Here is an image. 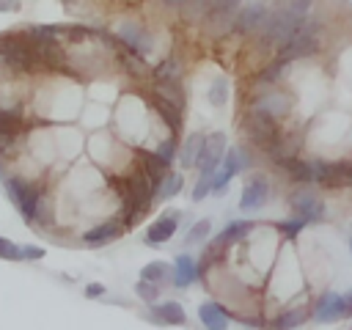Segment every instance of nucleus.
Here are the masks:
<instances>
[{
  "label": "nucleus",
  "instance_id": "nucleus-1",
  "mask_svg": "<svg viewBox=\"0 0 352 330\" xmlns=\"http://www.w3.org/2000/svg\"><path fill=\"white\" fill-rule=\"evenodd\" d=\"M0 60L14 72H33V69L44 66V58L28 33H3L0 36Z\"/></svg>",
  "mask_w": 352,
  "mask_h": 330
},
{
  "label": "nucleus",
  "instance_id": "nucleus-2",
  "mask_svg": "<svg viewBox=\"0 0 352 330\" xmlns=\"http://www.w3.org/2000/svg\"><path fill=\"white\" fill-rule=\"evenodd\" d=\"M308 16H297L289 6H286V0L283 3H278L270 14H267V19H264V25H261V44L264 47H280L294 30H300V25L305 22Z\"/></svg>",
  "mask_w": 352,
  "mask_h": 330
},
{
  "label": "nucleus",
  "instance_id": "nucleus-3",
  "mask_svg": "<svg viewBox=\"0 0 352 330\" xmlns=\"http://www.w3.org/2000/svg\"><path fill=\"white\" fill-rule=\"evenodd\" d=\"M319 22H314L311 16L300 25V30H294L280 47H278V58H286V60H300V58H308L319 50Z\"/></svg>",
  "mask_w": 352,
  "mask_h": 330
},
{
  "label": "nucleus",
  "instance_id": "nucleus-4",
  "mask_svg": "<svg viewBox=\"0 0 352 330\" xmlns=\"http://www.w3.org/2000/svg\"><path fill=\"white\" fill-rule=\"evenodd\" d=\"M126 190H129V192H126V220H124V223H126V226H135L138 217L148 212V206H151V201H154V187H151L148 176L140 170V173L129 176Z\"/></svg>",
  "mask_w": 352,
  "mask_h": 330
},
{
  "label": "nucleus",
  "instance_id": "nucleus-5",
  "mask_svg": "<svg viewBox=\"0 0 352 330\" xmlns=\"http://www.w3.org/2000/svg\"><path fill=\"white\" fill-rule=\"evenodd\" d=\"M3 182H6V192H8L11 204L22 212V217H25V220H36L38 204H41V190H38L36 184L19 179V176H6Z\"/></svg>",
  "mask_w": 352,
  "mask_h": 330
},
{
  "label": "nucleus",
  "instance_id": "nucleus-6",
  "mask_svg": "<svg viewBox=\"0 0 352 330\" xmlns=\"http://www.w3.org/2000/svg\"><path fill=\"white\" fill-rule=\"evenodd\" d=\"M245 132H248V138H250L258 148H264V151H267V148L275 143V138L280 135L278 121L270 118V116H264V113H256V110H248V116H245Z\"/></svg>",
  "mask_w": 352,
  "mask_h": 330
},
{
  "label": "nucleus",
  "instance_id": "nucleus-7",
  "mask_svg": "<svg viewBox=\"0 0 352 330\" xmlns=\"http://www.w3.org/2000/svg\"><path fill=\"white\" fill-rule=\"evenodd\" d=\"M242 8V0H217L209 11H206V25L214 36L226 33V30H234V19H236V11Z\"/></svg>",
  "mask_w": 352,
  "mask_h": 330
},
{
  "label": "nucleus",
  "instance_id": "nucleus-8",
  "mask_svg": "<svg viewBox=\"0 0 352 330\" xmlns=\"http://www.w3.org/2000/svg\"><path fill=\"white\" fill-rule=\"evenodd\" d=\"M250 110L264 113V116H270V118L278 121V118H283V116L292 110V99H289L283 91H278V88H267V91H261V94L253 99Z\"/></svg>",
  "mask_w": 352,
  "mask_h": 330
},
{
  "label": "nucleus",
  "instance_id": "nucleus-9",
  "mask_svg": "<svg viewBox=\"0 0 352 330\" xmlns=\"http://www.w3.org/2000/svg\"><path fill=\"white\" fill-rule=\"evenodd\" d=\"M226 154V135L223 132H212L204 138V148L198 157V170L201 173H214V168L223 162Z\"/></svg>",
  "mask_w": 352,
  "mask_h": 330
},
{
  "label": "nucleus",
  "instance_id": "nucleus-10",
  "mask_svg": "<svg viewBox=\"0 0 352 330\" xmlns=\"http://www.w3.org/2000/svg\"><path fill=\"white\" fill-rule=\"evenodd\" d=\"M267 6L264 3H248L236 11V19H234V30L242 33V36H250V33H258L264 19H267Z\"/></svg>",
  "mask_w": 352,
  "mask_h": 330
},
{
  "label": "nucleus",
  "instance_id": "nucleus-11",
  "mask_svg": "<svg viewBox=\"0 0 352 330\" xmlns=\"http://www.w3.org/2000/svg\"><path fill=\"white\" fill-rule=\"evenodd\" d=\"M289 204H292L294 214H300V217L308 220V223H319V220H324V204H322V198H316V195L308 192V190H297V192H292Z\"/></svg>",
  "mask_w": 352,
  "mask_h": 330
},
{
  "label": "nucleus",
  "instance_id": "nucleus-12",
  "mask_svg": "<svg viewBox=\"0 0 352 330\" xmlns=\"http://www.w3.org/2000/svg\"><path fill=\"white\" fill-rule=\"evenodd\" d=\"M179 217H182L179 209H165V212L148 226V231H146V245H162V242H168V239L176 234Z\"/></svg>",
  "mask_w": 352,
  "mask_h": 330
},
{
  "label": "nucleus",
  "instance_id": "nucleus-13",
  "mask_svg": "<svg viewBox=\"0 0 352 330\" xmlns=\"http://www.w3.org/2000/svg\"><path fill=\"white\" fill-rule=\"evenodd\" d=\"M270 198V182L264 176H253L248 179V184L242 187V198H239V209L242 212H256L267 204Z\"/></svg>",
  "mask_w": 352,
  "mask_h": 330
},
{
  "label": "nucleus",
  "instance_id": "nucleus-14",
  "mask_svg": "<svg viewBox=\"0 0 352 330\" xmlns=\"http://www.w3.org/2000/svg\"><path fill=\"white\" fill-rule=\"evenodd\" d=\"M118 38H121L132 52H138V55H148V52L154 50L151 36H148L138 22H124V25L118 28Z\"/></svg>",
  "mask_w": 352,
  "mask_h": 330
},
{
  "label": "nucleus",
  "instance_id": "nucleus-15",
  "mask_svg": "<svg viewBox=\"0 0 352 330\" xmlns=\"http://www.w3.org/2000/svg\"><path fill=\"white\" fill-rule=\"evenodd\" d=\"M278 168L286 173V179H292V182H297V184H311V182H314V162L300 160L297 154L278 160Z\"/></svg>",
  "mask_w": 352,
  "mask_h": 330
},
{
  "label": "nucleus",
  "instance_id": "nucleus-16",
  "mask_svg": "<svg viewBox=\"0 0 352 330\" xmlns=\"http://www.w3.org/2000/svg\"><path fill=\"white\" fill-rule=\"evenodd\" d=\"M314 319L316 322H336V319H344V305H341V294L336 292H324L316 305H314Z\"/></svg>",
  "mask_w": 352,
  "mask_h": 330
},
{
  "label": "nucleus",
  "instance_id": "nucleus-17",
  "mask_svg": "<svg viewBox=\"0 0 352 330\" xmlns=\"http://www.w3.org/2000/svg\"><path fill=\"white\" fill-rule=\"evenodd\" d=\"M121 231H124V226H121L118 220H104V223L88 228V231L82 234V242L91 245V248H99V245H107L110 239H118Z\"/></svg>",
  "mask_w": 352,
  "mask_h": 330
},
{
  "label": "nucleus",
  "instance_id": "nucleus-18",
  "mask_svg": "<svg viewBox=\"0 0 352 330\" xmlns=\"http://www.w3.org/2000/svg\"><path fill=\"white\" fill-rule=\"evenodd\" d=\"M19 126H22V116H19V107H14V110H6V107H0V151L16 138V132H19Z\"/></svg>",
  "mask_w": 352,
  "mask_h": 330
},
{
  "label": "nucleus",
  "instance_id": "nucleus-19",
  "mask_svg": "<svg viewBox=\"0 0 352 330\" xmlns=\"http://www.w3.org/2000/svg\"><path fill=\"white\" fill-rule=\"evenodd\" d=\"M198 316H201V322L209 327V330H226L228 327V314H226V308L220 305V302H204L201 308H198Z\"/></svg>",
  "mask_w": 352,
  "mask_h": 330
},
{
  "label": "nucleus",
  "instance_id": "nucleus-20",
  "mask_svg": "<svg viewBox=\"0 0 352 330\" xmlns=\"http://www.w3.org/2000/svg\"><path fill=\"white\" fill-rule=\"evenodd\" d=\"M250 228H253L250 220H236V223L226 226V228L217 234V239H214V250H223V248H228V245H234V242H242V236H245Z\"/></svg>",
  "mask_w": 352,
  "mask_h": 330
},
{
  "label": "nucleus",
  "instance_id": "nucleus-21",
  "mask_svg": "<svg viewBox=\"0 0 352 330\" xmlns=\"http://www.w3.org/2000/svg\"><path fill=\"white\" fill-rule=\"evenodd\" d=\"M154 107H157L160 118L168 124L170 132H179V129H182V107H179V104H173V102L165 99V96H154Z\"/></svg>",
  "mask_w": 352,
  "mask_h": 330
},
{
  "label": "nucleus",
  "instance_id": "nucleus-22",
  "mask_svg": "<svg viewBox=\"0 0 352 330\" xmlns=\"http://www.w3.org/2000/svg\"><path fill=\"white\" fill-rule=\"evenodd\" d=\"M198 275H201V272H198V267H195V261H192L190 256H176V267H173V286L184 289V286H190Z\"/></svg>",
  "mask_w": 352,
  "mask_h": 330
},
{
  "label": "nucleus",
  "instance_id": "nucleus-23",
  "mask_svg": "<svg viewBox=\"0 0 352 330\" xmlns=\"http://www.w3.org/2000/svg\"><path fill=\"white\" fill-rule=\"evenodd\" d=\"M201 148H204V135H201V132H192V135L184 140V146H182V154H179L182 165H184V168H195V165H198V157H201Z\"/></svg>",
  "mask_w": 352,
  "mask_h": 330
},
{
  "label": "nucleus",
  "instance_id": "nucleus-24",
  "mask_svg": "<svg viewBox=\"0 0 352 330\" xmlns=\"http://www.w3.org/2000/svg\"><path fill=\"white\" fill-rule=\"evenodd\" d=\"M154 316H157V322H165V324H184V319H187L184 316V308L179 302H173V300L157 305L154 308Z\"/></svg>",
  "mask_w": 352,
  "mask_h": 330
},
{
  "label": "nucleus",
  "instance_id": "nucleus-25",
  "mask_svg": "<svg viewBox=\"0 0 352 330\" xmlns=\"http://www.w3.org/2000/svg\"><path fill=\"white\" fill-rule=\"evenodd\" d=\"M182 187H184V176H182V173H165V176H162V182H160V187H157L154 192H157V198H160V201H168V198L179 195V192H182Z\"/></svg>",
  "mask_w": 352,
  "mask_h": 330
},
{
  "label": "nucleus",
  "instance_id": "nucleus-26",
  "mask_svg": "<svg viewBox=\"0 0 352 330\" xmlns=\"http://www.w3.org/2000/svg\"><path fill=\"white\" fill-rule=\"evenodd\" d=\"M223 165L236 176L239 170H245V168H250V157L239 148V146H234V148H226V154H223Z\"/></svg>",
  "mask_w": 352,
  "mask_h": 330
},
{
  "label": "nucleus",
  "instance_id": "nucleus-27",
  "mask_svg": "<svg viewBox=\"0 0 352 330\" xmlns=\"http://www.w3.org/2000/svg\"><path fill=\"white\" fill-rule=\"evenodd\" d=\"M157 96H165L173 104L184 107V91H182L179 80H157Z\"/></svg>",
  "mask_w": 352,
  "mask_h": 330
},
{
  "label": "nucleus",
  "instance_id": "nucleus-28",
  "mask_svg": "<svg viewBox=\"0 0 352 330\" xmlns=\"http://www.w3.org/2000/svg\"><path fill=\"white\" fill-rule=\"evenodd\" d=\"M179 11H182V16L187 22H201L206 16V11H209V0H182Z\"/></svg>",
  "mask_w": 352,
  "mask_h": 330
},
{
  "label": "nucleus",
  "instance_id": "nucleus-29",
  "mask_svg": "<svg viewBox=\"0 0 352 330\" xmlns=\"http://www.w3.org/2000/svg\"><path fill=\"white\" fill-rule=\"evenodd\" d=\"M226 102H228V80L226 77H214L212 85H209V104L223 107Z\"/></svg>",
  "mask_w": 352,
  "mask_h": 330
},
{
  "label": "nucleus",
  "instance_id": "nucleus-30",
  "mask_svg": "<svg viewBox=\"0 0 352 330\" xmlns=\"http://www.w3.org/2000/svg\"><path fill=\"white\" fill-rule=\"evenodd\" d=\"M289 63L292 60H286V58H278V60H272L261 74H258V80L261 82H278L283 74H286V69H289Z\"/></svg>",
  "mask_w": 352,
  "mask_h": 330
},
{
  "label": "nucleus",
  "instance_id": "nucleus-31",
  "mask_svg": "<svg viewBox=\"0 0 352 330\" xmlns=\"http://www.w3.org/2000/svg\"><path fill=\"white\" fill-rule=\"evenodd\" d=\"M308 319V311L305 308H292V311H286V314H280L278 319H275V327H297V324H302Z\"/></svg>",
  "mask_w": 352,
  "mask_h": 330
},
{
  "label": "nucleus",
  "instance_id": "nucleus-32",
  "mask_svg": "<svg viewBox=\"0 0 352 330\" xmlns=\"http://www.w3.org/2000/svg\"><path fill=\"white\" fill-rule=\"evenodd\" d=\"M154 80H179V74H182V66L173 60V58H168V60H162L160 66H154Z\"/></svg>",
  "mask_w": 352,
  "mask_h": 330
},
{
  "label": "nucleus",
  "instance_id": "nucleus-33",
  "mask_svg": "<svg viewBox=\"0 0 352 330\" xmlns=\"http://www.w3.org/2000/svg\"><path fill=\"white\" fill-rule=\"evenodd\" d=\"M140 278H146L151 283H160L162 278H168V264L165 261H151V264H146L140 270Z\"/></svg>",
  "mask_w": 352,
  "mask_h": 330
},
{
  "label": "nucleus",
  "instance_id": "nucleus-34",
  "mask_svg": "<svg viewBox=\"0 0 352 330\" xmlns=\"http://www.w3.org/2000/svg\"><path fill=\"white\" fill-rule=\"evenodd\" d=\"M135 292H138V297H140L143 302H148V305H154V300H157V294H160L157 283H151V280H146V278H140V280L135 283Z\"/></svg>",
  "mask_w": 352,
  "mask_h": 330
},
{
  "label": "nucleus",
  "instance_id": "nucleus-35",
  "mask_svg": "<svg viewBox=\"0 0 352 330\" xmlns=\"http://www.w3.org/2000/svg\"><path fill=\"white\" fill-rule=\"evenodd\" d=\"M209 231H212V223H209V220H198V223L187 231V245H198V242H204V239L209 236Z\"/></svg>",
  "mask_w": 352,
  "mask_h": 330
},
{
  "label": "nucleus",
  "instance_id": "nucleus-36",
  "mask_svg": "<svg viewBox=\"0 0 352 330\" xmlns=\"http://www.w3.org/2000/svg\"><path fill=\"white\" fill-rule=\"evenodd\" d=\"M0 258H6V261H22V248L16 242H11L8 236H0Z\"/></svg>",
  "mask_w": 352,
  "mask_h": 330
},
{
  "label": "nucleus",
  "instance_id": "nucleus-37",
  "mask_svg": "<svg viewBox=\"0 0 352 330\" xmlns=\"http://www.w3.org/2000/svg\"><path fill=\"white\" fill-rule=\"evenodd\" d=\"M154 154L160 157V162L170 165V162H173V157H176V138H168L165 143H160V148H157Z\"/></svg>",
  "mask_w": 352,
  "mask_h": 330
},
{
  "label": "nucleus",
  "instance_id": "nucleus-38",
  "mask_svg": "<svg viewBox=\"0 0 352 330\" xmlns=\"http://www.w3.org/2000/svg\"><path fill=\"white\" fill-rule=\"evenodd\" d=\"M305 226H308V220H302L300 214H297L294 220H286V223H278V228H280V231H283V234H286L289 239H294V236H297V234H300V231H302Z\"/></svg>",
  "mask_w": 352,
  "mask_h": 330
},
{
  "label": "nucleus",
  "instance_id": "nucleus-39",
  "mask_svg": "<svg viewBox=\"0 0 352 330\" xmlns=\"http://www.w3.org/2000/svg\"><path fill=\"white\" fill-rule=\"evenodd\" d=\"M206 192H212V173H201L192 187V201H201Z\"/></svg>",
  "mask_w": 352,
  "mask_h": 330
},
{
  "label": "nucleus",
  "instance_id": "nucleus-40",
  "mask_svg": "<svg viewBox=\"0 0 352 330\" xmlns=\"http://www.w3.org/2000/svg\"><path fill=\"white\" fill-rule=\"evenodd\" d=\"M286 6L297 14V16H308L314 8V0H286Z\"/></svg>",
  "mask_w": 352,
  "mask_h": 330
},
{
  "label": "nucleus",
  "instance_id": "nucleus-41",
  "mask_svg": "<svg viewBox=\"0 0 352 330\" xmlns=\"http://www.w3.org/2000/svg\"><path fill=\"white\" fill-rule=\"evenodd\" d=\"M22 258H28V261H38V258H44V250L28 245V248H22Z\"/></svg>",
  "mask_w": 352,
  "mask_h": 330
},
{
  "label": "nucleus",
  "instance_id": "nucleus-42",
  "mask_svg": "<svg viewBox=\"0 0 352 330\" xmlns=\"http://www.w3.org/2000/svg\"><path fill=\"white\" fill-rule=\"evenodd\" d=\"M104 294V286L102 283H88L85 286V297H102Z\"/></svg>",
  "mask_w": 352,
  "mask_h": 330
},
{
  "label": "nucleus",
  "instance_id": "nucleus-43",
  "mask_svg": "<svg viewBox=\"0 0 352 330\" xmlns=\"http://www.w3.org/2000/svg\"><path fill=\"white\" fill-rule=\"evenodd\" d=\"M341 305H344V319H346V316H352V292L341 294Z\"/></svg>",
  "mask_w": 352,
  "mask_h": 330
},
{
  "label": "nucleus",
  "instance_id": "nucleus-44",
  "mask_svg": "<svg viewBox=\"0 0 352 330\" xmlns=\"http://www.w3.org/2000/svg\"><path fill=\"white\" fill-rule=\"evenodd\" d=\"M19 8V0H0V14L6 11H16Z\"/></svg>",
  "mask_w": 352,
  "mask_h": 330
},
{
  "label": "nucleus",
  "instance_id": "nucleus-45",
  "mask_svg": "<svg viewBox=\"0 0 352 330\" xmlns=\"http://www.w3.org/2000/svg\"><path fill=\"white\" fill-rule=\"evenodd\" d=\"M162 6H165V8H179L182 0H162Z\"/></svg>",
  "mask_w": 352,
  "mask_h": 330
},
{
  "label": "nucleus",
  "instance_id": "nucleus-46",
  "mask_svg": "<svg viewBox=\"0 0 352 330\" xmlns=\"http://www.w3.org/2000/svg\"><path fill=\"white\" fill-rule=\"evenodd\" d=\"M0 179H6V170H3V162H0Z\"/></svg>",
  "mask_w": 352,
  "mask_h": 330
},
{
  "label": "nucleus",
  "instance_id": "nucleus-47",
  "mask_svg": "<svg viewBox=\"0 0 352 330\" xmlns=\"http://www.w3.org/2000/svg\"><path fill=\"white\" fill-rule=\"evenodd\" d=\"M214 3H217V0H209V8H212V6H214Z\"/></svg>",
  "mask_w": 352,
  "mask_h": 330
}]
</instances>
